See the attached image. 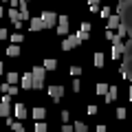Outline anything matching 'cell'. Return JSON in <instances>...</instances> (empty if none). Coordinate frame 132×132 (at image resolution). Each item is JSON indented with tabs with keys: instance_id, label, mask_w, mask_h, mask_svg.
Here are the masks:
<instances>
[{
	"instance_id": "33",
	"label": "cell",
	"mask_w": 132,
	"mask_h": 132,
	"mask_svg": "<svg viewBox=\"0 0 132 132\" xmlns=\"http://www.w3.org/2000/svg\"><path fill=\"white\" fill-rule=\"evenodd\" d=\"M101 18H106V20L110 18V9H108V7H104V9H101Z\"/></svg>"
},
{
	"instance_id": "14",
	"label": "cell",
	"mask_w": 132,
	"mask_h": 132,
	"mask_svg": "<svg viewBox=\"0 0 132 132\" xmlns=\"http://www.w3.org/2000/svg\"><path fill=\"white\" fill-rule=\"evenodd\" d=\"M44 117H46V110L44 108H33V119L35 121H42Z\"/></svg>"
},
{
	"instance_id": "3",
	"label": "cell",
	"mask_w": 132,
	"mask_h": 132,
	"mask_svg": "<svg viewBox=\"0 0 132 132\" xmlns=\"http://www.w3.org/2000/svg\"><path fill=\"white\" fill-rule=\"evenodd\" d=\"M79 44H81V40L77 38V35H68V38H66L64 42H62V48H64V51H71V48L79 46Z\"/></svg>"
},
{
	"instance_id": "7",
	"label": "cell",
	"mask_w": 132,
	"mask_h": 132,
	"mask_svg": "<svg viewBox=\"0 0 132 132\" xmlns=\"http://www.w3.org/2000/svg\"><path fill=\"white\" fill-rule=\"evenodd\" d=\"M9 20L13 22V27H22V18H20V11L11 7L9 9Z\"/></svg>"
},
{
	"instance_id": "20",
	"label": "cell",
	"mask_w": 132,
	"mask_h": 132,
	"mask_svg": "<svg viewBox=\"0 0 132 132\" xmlns=\"http://www.w3.org/2000/svg\"><path fill=\"white\" fill-rule=\"evenodd\" d=\"M108 88H110V86H108V84H104V81H101V84H97V95H104V97H106Z\"/></svg>"
},
{
	"instance_id": "18",
	"label": "cell",
	"mask_w": 132,
	"mask_h": 132,
	"mask_svg": "<svg viewBox=\"0 0 132 132\" xmlns=\"http://www.w3.org/2000/svg\"><path fill=\"white\" fill-rule=\"evenodd\" d=\"M9 112H11V108H9V104H0V117H9Z\"/></svg>"
},
{
	"instance_id": "15",
	"label": "cell",
	"mask_w": 132,
	"mask_h": 132,
	"mask_svg": "<svg viewBox=\"0 0 132 132\" xmlns=\"http://www.w3.org/2000/svg\"><path fill=\"white\" fill-rule=\"evenodd\" d=\"M7 55H9V57H18L20 55V46H18V44H11V46L7 48Z\"/></svg>"
},
{
	"instance_id": "4",
	"label": "cell",
	"mask_w": 132,
	"mask_h": 132,
	"mask_svg": "<svg viewBox=\"0 0 132 132\" xmlns=\"http://www.w3.org/2000/svg\"><path fill=\"white\" fill-rule=\"evenodd\" d=\"M123 51H126L123 42H121V40H117V38H114V40H112V57H114V60H119V57L123 55Z\"/></svg>"
},
{
	"instance_id": "26",
	"label": "cell",
	"mask_w": 132,
	"mask_h": 132,
	"mask_svg": "<svg viewBox=\"0 0 132 132\" xmlns=\"http://www.w3.org/2000/svg\"><path fill=\"white\" fill-rule=\"evenodd\" d=\"M13 132H24V128H22V123H18V121H13Z\"/></svg>"
},
{
	"instance_id": "19",
	"label": "cell",
	"mask_w": 132,
	"mask_h": 132,
	"mask_svg": "<svg viewBox=\"0 0 132 132\" xmlns=\"http://www.w3.org/2000/svg\"><path fill=\"white\" fill-rule=\"evenodd\" d=\"M126 33H128V27H126V24H121V27L117 29V33H114V38H117V40H121L123 35H126Z\"/></svg>"
},
{
	"instance_id": "25",
	"label": "cell",
	"mask_w": 132,
	"mask_h": 132,
	"mask_svg": "<svg viewBox=\"0 0 132 132\" xmlns=\"http://www.w3.org/2000/svg\"><path fill=\"white\" fill-rule=\"evenodd\" d=\"M35 132H46V123H44V121H38V123H35Z\"/></svg>"
},
{
	"instance_id": "46",
	"label": "cell",
	"mask_w": 132,
	"mask_h": 132,
	"mask_svg": "<svg viewBox=\"0 0 132 132\" xmlns=\"http://www.w3.org/2000/svg\"><path fill=\"white\" fill-rule=\"evenodd\" d=\"M0 15H5V9H2V7H0Z\"/></svg>"
},
{
	"instance_id": "23",
	"label": "cell",
	"mask_w": 132,
	"mask_h": 132,
	"mask_svg": "<svg viewBox=\"0 0 132 132\" xmlns=\"http://www.w3.org/2000/svg\"><path fill=\"white\" fill-rule=\"evenodd\" d=\"M99 2H101V0H88L90 11H93V13H97V11H99Z\"/></svg>"
},
{
	"instance_id": "5",
	"label": "cell",
	"mask_w": 132,
	"mask_h": 132,
	"mask_svg": "<svg viewBox=\"0 0 132 132\" xmlns=\"http://www.w3.org/2000/svg\"><path fill=\"white\" fill-rule=\"evenodd\" d=\"M48 97L55 99V101H60V99L64 97V88H62V86H48Z\"/></svg>"
},
{
	"instance_id": "29",
	"label": "cell",
	"mask_w": 132,
	"mask_h": 132,
	"mask_svg": "<svg viewBox=\"0 0 132 132\" xmlns=\"http://www.w3.org/2000/svg\"><path fill=\"white\" fill-rule=\"evenodd\" d=\"M73 90H75V93H79V90H81V84H79V79H73Z\"/></svg>"
},
{
	"instance_id": "1",
	"label": "cell",
	"mask_w": 132,
	"mask_h": 132,
	"mask_svg": "<svg viewBox=\"0 0 132 132\" xmlns=\"http://www.w3.org/2000/svg\"><path fill=\"white\" fill-rule=\"evenodd\" d=\"M31 75H33V88L35 90H40L44 86V75H46V71H44V66H35L31 71Z\"/></svg>"
},
{
	"instance_id": "37",
	"label": "cell",
	"mask_w": 132,
	"mask_h": 132,
	"mask_svg": "<svg viewBox=\"0 0 132 132\" xmlns=\"http://www.w3.org/2000/svg\"><path fill=\"white\" fill-rule=\"evenodd\" d=\"M106 40H110V42H112V40H114V33L110 31V29H108V31H106Z\"/></svg>"
},
{
	"instance_id": "11",
	"label": "cell",
	"mask_w": 132,
	"mask_h": 132,
	"mask_svg": "<svg viewBox=\"0 0 132 132\" xmlns=\"http://www.w3.org/2000/svg\"><path fill=\"white\" fill-rule=\"evenodd\" d=\"M13 112H15V117H18V119H24V117H27V106H24V104H15Z\"/></svg>"
},
{
	"instance_id": "45",
	"label": "cell",
	"mask_w": 132,
	"mask_h": 132,
	"mask_svg": "<svg viewBox=\"0 0 132 132\" xmlns=\"http://www.w3.org/2000/svg\"><path fill=\"white\" fill-rule=\"evenodd\" d=\"M128 97H130V101H132V86H130V95H128Z\"/></svg>"
},
{
	"instance_id": "39",
	"label": "cell",
	"mask_w": 132,
	"mask_h": 132,
	"mask_svg": "<svg viewBox=\"0 0 132 132\" xmlns=\"http://www.w3.org/2000/svg\"><path fill=\"white\" fill-rule=\"evenodd\" d=\"M9 86H11V84H7V81H5V84L0 86V90H2V93H9Z\"/></svg>"
},
{
	"instance_id": "28",
	"label": "cell",
	"mask_w": 132,
	"mask_h": 132,
	"mask_svg": "<svg viewBox=\"0 0 132 132\" xmlns=\"http://www.w3.org/2000/svg\"><path fill=\"white\" fill-rule=\"evenodd\" d=\"M22 35H20V33H15V35H13V38H11V42H13V44H20V42H22Z\"/></svg>"
},
{
	"instance_id": "13",
	"label": "cell",
	"mask_w": 132,
	"mask_h": 132,
	"mask_svg": "<svg viewBox=\"0 0 132 132\" xmlns=\"http://www.w3.org/2000/svg\"><path fill=\"white\" fill-rule=\"evenodd\" d=\"M55 68H57V60L46 57V62H44V71H55Z\"/></svg>"
},
{
	"instance_id": "32",
	"label": "cell",
	"mask_w": 132,
	"mask_h": 132,
	"mask_svg": "<svg viewBox=\"0 0 132 132\" xmlns=\"http://www.w3.org/2000/svg\"><path fill=\"white\" fill-rule=\"evenodd\" d=\"M68 119H71V114H68V110H62V121L68 123Z\"/></svg>"
},
{
	"instance_id": "41",
	"label": "cell",
	"mask_w": 132,
	"mask_h": 132,
	"mask_svg": "<svg viewBox=\"0 0 132 132\" xmlns=\"http://www.w3.org/2000/svg\"><path fill=\"white\" fill-rule=\"evenodd\" d=\"M5 38H7V29L0 27V40H5Z\"/></svg>"
},
{
	"instance_id": "38",
	"label": "cell",
	"mask_w": 132,
	"mask_h": 132,
	"mask_svg": "<svg viewBox=\"0 0 132 132\" xmlns=\"http://www.w3.org/2000/svg\"><path fill=\"white\" fill-rule=\"evenodd\" d=\"M9 101H11V95H5V97L0 99V104H9Z\"/></svg>"
},
{
	"instance_id": "47",
	"label": "cell",
	"mask_w": 132,
	"mask_h": 132,
	"mask_svg": "<svg viewBox=\"0 0 132 132\" xmlns=\"http://www.w3.org/2000/svg\"><path fill=\"white\" fill-rule=\"evenodd\" d=\"M0 86H2V84H0Z\"/></svg>"
},
{
	"instance_id": "16",
	"label": "cell",
	"mask_w": 132,
	"mask_h": 132,
	"mask_svg": "<svg viewBox=\"0 0 132 132\" xmlns=\"http://www.w3.org/2000/svg\"><path fill=\"white\" fill-rule=\"evenodd\" d=\"M15 81H20V75L18 73H9V75H7V84L15 86Z\"/></svg>"
},
{
	"instance_id": "44",
	"label": "cell",
	"mask_w": 132,
	"mask_h": 132,
	"mask_svg": "<svg viewBox=\"0 0 132 132\" xmlns=\"http://www.w3.org/2000/svg\"><path fill=\"white\" fill-rule=\"evenodd\" d=\"M20 5H29V0H20Z\"/></svg>"
},
{
	"instance_id": "6",
	"label": "cell",
	"mask_w": 132,
	"mask_h": 132,
	"mask_svg": "<svg viewBox=\"0 0 132 132\" xmlns=\"http://www.w3.org/2000/svg\"><path fill=\"white\" fill-rule=\"evenodd\" d=\"M66 31H68V18H66V15H60V18H57V33L64 35Z\"/></svg>"
},
{
	"instance_id": "22",
	"label": "cell",
	"mask_w": 132,
	"mask_h": 132,
	"mask_svg": "<svg viewBox=\"0 0 132 132\" xmlns=\"http://www.w3.org/2000/svg\"><path fill=\"white\" fill-rule=\"evenodd\" d=\"M73 128H75V132H88V126H86L84 121H77Z\"/></svg>"
},
{
	"instance_id": "42",
	"label": "cell",
	"mask_w": 132,
	"mask_h": 132,
	"mask_svg": "<svg viewBox=\"0 0 132 132\" xmlns=\"http://www.w3.org/2000/svg\"><path fill=\"white\" fill-rule=\"evenodd\" d=\"M9 2H11V5H13V9H15V5L20 7V0H9Z\"/></svg>"
},
{
	"instance_id": "8",
	"label": "cell",
	"mask_w": 132,
	"mask_h": 132,
	"mask_svg": "<svg viewBox=\"0 0 132 132\" xmlns=\"http://www.w3.org/2000/svg\"><path fill=\"white\" fill-rule=\"evenodd\" d=\"M20 86H22L24 90H31L33 88V75L29 73V75H20Z\"/></svg>"
},
{
	"instance_id": "43",
	"label": "cell",
	"mask_w": 132,
	"mask_h": 132,
	"mask_svg": "<svg viewBox=\"0 0 132 132\" xmlns=\"http://www.w3.org/2000/svg\"><path fill=\"white\" fill-rule=\"evenodd\" d=\"M2 71H5V66H2V62H0V75H2Z\"/></svg>"
},
{
	"instance_id": "31",
	"label": "cell",
	"mask_w": 132,
	"mask_h": 132,
	"mask_svg": "<svg viewBox=\"0 0 132 132\" xmlns=\"http://www.w3.org/2000/svg\"><path fill=\"white\" fill-rule=\"evenodd\" d=\"M77 38H79L81 42H84V40H88V38H90V33H84V31H79V33H77Z\"/></svg>"
},
{
	"instance_id": "30",
	"label": "cell",
	"mask_w": 132,
	"mask_h": 132,
	"mask_svg": "<svg viewBox=\"0 0 132 132\" xmlns=\"http://www.w3.org/2000/svg\"><path fill=\"white\" fill-rule=\"evenodd\" d=\"M79 31H84V33H90V22H81V29Z\"/></svg>"
},
{
	"instance_id": "12",
	"label": "cell",
	"mask_w": 132,
	"mask_h": 132,
	"mask_svg": "<svg viewBox=\"0 0 132 132\" xmlns=\"http://www.w3.org/2000/svg\"><path fill=\"white\" fill-rule=\"evenodd\" d=\"M117 95H119V90L114 88V86H110V88H108V93H106V101H108V104H112L114 99H117Z\"/></svg>"
},
{
	"instance_id": "24",
	"label": "cell",
	"mask_w": 132,
	"mask_h": 132,
	"mask_svg": "<svg viewBox=\"0 0 132 132\" xmlns=\"http://www.w3.org/2000/svg\"><path fill=\"white\" fill-rule=\"evenodd\" d=\"M71 75H73V77L77 79V77L81 75V68H79V66H71Z\"/></svg>"
},
{
	"instance_id": "27",
	"label": "cell",
	"mask_w": 132,
	"mask_h": 132,
	"mask_svg": "<svg viewBox=\"0 0 132 132\" xmlns=\"http://www.w3.org/2000/svg\"><path fill=\"white\" fill-rule=\"evenodd\" d=\"M126 108H117V119H126Z\"/></svg>"
},
{
	"instance_id": "36",
	"label": "cell",
	"mask_w": 132,
	"mask_h": 132,
	"mask_svg": "<svg viewBox=\"0 0 132 132\" xmlns=\"http://www.w3.org/2000/svg\"><path fill=\"white\" fill-rule=\"evenodd\" d=\"M106 130H108V128H106V126H104V123H99V126H97V128H95V132H106Z\"/></svg>"
},
{
	"instance_id": "17",
	"label": "cell",
	"mask_w": 132,
	"mask_h": 132,
	"mask_svg": "<svg viewBox=\"0 0 132 132\" xmlns=\"http://www.w3.org/2000/svg\"><path fill=\"white\" fill-rule=\"evenodd\" d=\"M20 18H22V22L29 20V5H20Z\"/></svg>"
},
{
	"instance_id": "2",
	"label": "cell",
	"mask_w": 132,
	"mask_h": 132,
	"mask_svg": "<svg viewBox=\"0 0 132 132\" xmlns=\"http://www.w3.org/2000/svg\"><path fill=\"white\" fill-rule=\"evenodd\" d=\"M40 18H42V22H44V29H48V27H55L57 24V18H60V15L53 13V11H44Z\"/></svg>"
},
{
	"instance_id": "9",
	"label": "cell",
	"mask_w": 132,
	"mask_h": 132,
	"mask_svg": "<svg viewBox=\"0 0 132 132\" xmlns=\"http://www.w3.org/2000/svg\"><path fill=\"white\" fill-rule=\"evenodd\" d=\"M121 24H123V20L119 18V15H110V18H108V29H110V31H114V29H119Z\"/></svg>"
},
{
	"instance_id": "40",
	"label": "cell",
	"mask_w": 132,
	"mask_h": 132,
	"mask_svg": "<svg viewBox=\"0 0 132 132\" xmlns=\"http://www.w3.org/2000/svg\"><path fill=\"white\" fill-rule=\"evenodd\" d=\"M7 95H18V88H15V86H9V93Z\"/></svg>"
},
{
	"instance_id": "35",
	"label": "cell",
	"mask_w": 132,
	"mask_h": 132,
	"mask_svg": "<svg viewBox=\"0 0 132 132\" xmlns=\"http://www.w3.org/2000/svg\"><path fill=\"white\" fill-rule=\"evenodd\" d=\"M62 132H75V128L68 126V123H64V128H62Z\"/></svg>"
},
{
	"instance_id": "10",
	"label": "cell",
	"mask_w": 132,
	"mask_h": 132,
	"mask_svg": "<svg viewBox=\"0 0 132 132\" xmlns=\"http://www.w3.org/2000/svg\"><path fill=\"white\" fill-rule=\"evenodd\" d=\"M29 27H31V31H42V29H44V22H42V18H31Z\"/></svg>"
},
{
	"instance_id": "34",
	"label": "cell",
	"mask_w": 132,
	"mask_h": 132,
	"mask_svg": "<svg viewBox=\"0 0 132 132\" xmlns=\"http://www.w3.org/2000/svg\"><path fill=\"white\" fill-rule=\"evenodd\" d=\"M97 106H88V108H86V112H88V114H97Z\"/></svg>"
},
{
	"instance_id": "21",
	"label": "cell",
	"mask_w": 132,
	"mask_h": 132,
	"mask_svg": "<svg viewBox=\"0 0 132 132\" xmlns=\"http://www.w3.org/2000/svg\"><path fill=\"white\" fill-rule=\"evenodd\" d=\"M95 66H97V68L104 66V53H95Z\"/></svg>"
}]
</instances>
